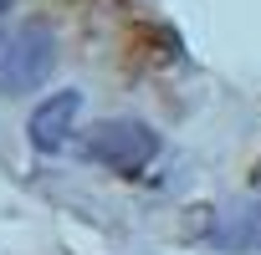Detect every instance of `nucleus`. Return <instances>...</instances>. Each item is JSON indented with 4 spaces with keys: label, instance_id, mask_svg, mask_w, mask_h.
Instances as JSON below:
<instances>
[{
    "label": "nucleus",
    "instance_id": "nucleus-1",
    "mask_svg": "<svg viewBox=\"0 0 261 255\" xmlns=\"http://www.w3.org/2000/svg\"><path fill=\"white\" fill-rule=\"evenodd\" d=\"M159 153V133L149 122H134V117H113V122H97L87 133V158L102 164V169H118V174H139L149 169Z\"/></svg>",
    "mask_w": 261,
    "mask_h": 255
},
{
    "label": "nucleus",
    "instance_id": "nucleus-4",
    "mask_svg": "<svg viewBox=\"0 0 261 255\" xmlns=\"http://www.w3.org/2000/svg\"><path fill=\"white\" fill-rule=\"evenodd\" d=\"M6 6H11V0H0V16H6Z\"/></svg>",
    "mask_w": 261,
    "mask_h": 255
},
{
    "label": "nucleus",
    "instance_id": "nucleus-3",
    "mask_svg": "<svg viewBox=\"0 0 261 255\" xmlns=\"http://www.w3.org/2000/svg\"><path fill=\"white\" fill-rule=\"evenodd\" d=\"M77 112H82V92H77V87L46 97V102L31 112V143H36L41 153H62V143L72 138V128H77Z\"/></svg>",
    "mask_w": 261,
    "mask_h": 255
},
{
    "label": "nucleus",
    "instance_id": "nucleus-2",
    "mask_svg": "<svg viewBox=\"0 0 261 255\" xmlns=\"http://www.w3.org/2000/svg\"><path fill=\"white\" fill-rule=\"evenodd\" d=\"M51 61H57V36H51V26L31 21V26H21V36L0 56V87L6 92H31L36 82H46Z\"/></svg>",
    "mask_w": 261,
    "mask_h": 255
}]
</instances>
